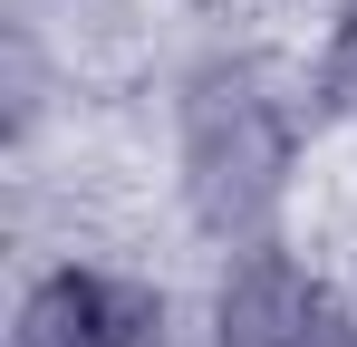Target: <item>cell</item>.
I'll return each instance as SVG.
<instances>
[{
	"instance_id": "obj_1",
	"label": "cell",
	"mask_w": 357,
	"mask_h": 347,
	"mask_svg": "<svg viewBox=\"0 0 357 347\" xmlns=\"http://www.w3.org/2000/svg\"><path fill=\"white\" fill-rule=\"evenodd\" d=\"M309 97L251 49H203L174 77V203L213 251L280 241V213L309 155Z\"/></svg>"
},
{
	"instance_id": "obj_2",
	"label": "cell",
	"mask_w": 357,
	"mask_h": 347,
	"mask_svg": "<svg viewBox=\"0 0 357 347\" xmlns=\"http://www.w3.org/2000/svg\"><path fill=\"white\" fill-rule=\"evenodd\" d=\"M10 347H174V299L116 261H49L10 309Z\"/></svg>"
},
{
	"instance_id": "obj_3",
	"label": "cell",
	"mask_w": 357,
	"mask_h": 347,
	"mask_svg": "<svg viewBox=\"0 0 357 347\" xmlns=\"http://www.w3.org/2000/svg\"><path fill=\"white\" fill-rule=\"evenodd\" d=\"M328 299H338V280L290 241L222 251V270L203 289V347H309Z\"/></svg>"
},
{
	"instance_id": "obj_4",
	"label": "cell",
	"mask_w": 357,
	"mask_h": 347,
	"mask_svg": "<svg viewBox=\"0 0 357 347\" xmlns=\"http://www.w3.org/2000/svg\"><path fill=\"white\" fill-rule=\"evenodd\" d=\"M49 97H59V58L39 39V20L20 10L10 29H0V135L29 155L39 145V125H49Z\"/></svg>"
},
{
	"instance_id": "obj_5",
	"label": "cell",
	"mask_w": 357,
	"mask_h": 347,
	"mask_svg": "<svg viewBox=\"0 0 357 347\" xmlns=\"http://www.w3.org/2000/svg\"><path fill=\"white\" fill-rule=\"evenodd\" d=\"M299 97L319 125H348L357 116V0L328 10V29H319V49H309V77H299Z\"/></svg>"
},
{
	"instance_id": "obj_6",
	"label": "cell",
	"mask_w": 357,
	"mask_h": 347,
	"mask_svg": "<svg viewBox=\"0 0 357 347\" xmlns=\"http://www.w3.org/2000/svg\"><path fill=\"white\" fill-rule=\"evenodd\" d=\"M309 347H357V299H348V289L328 299V318H319V338H309Z\"/></svg>"
}]
</instances>
